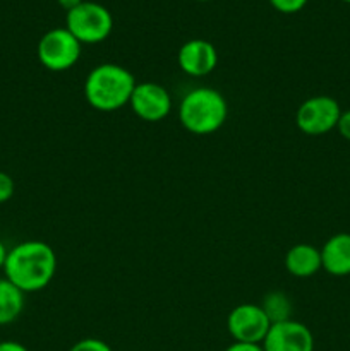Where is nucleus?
<instances>
[{
	"label": "nucleus",
	"instance_id": "obj_8",
	"mask_svg": "<svg viewBox=\"0 0 350 351\" xmlns=\"http://www.w3.org/2000/svg\"><path fill=\"white\" fill-rule=\"evenodd\" d=\"M130 110L144 122H160L172 112V96L158 82H137L130 95Z\"/></svg>",
	"mask_w": 350,
	"mask_h": 351
},
{
	"label": "nucleus",
	"instance_id": "obj_13",
	"mask_svg": "<svg viewBox=\"0 0 350 351\" xmlns=\"http://www.w3.org/2000/svg\"><path fill=\"white\" fill-rule=\"evenodd\" d=\"M24 295L7 278H0V326L10 324L23 314Z\"/></svg>",
	"mask_w": 350,
	"mask_h": 351
},
{
	"label": "nucleus",
	"instance_id": "obj_4",
	"mask_svg": "<svg viewBox=\"0 0 350 351\" xmlns=\"http://www.w3.org/2000/svg\"><path fill=\"white\" fill-rule=\"evenodd\" d=\"M65 27L79 43H102L113 29V17L106 7L96 2H82L69 10Z\"/></svg>",
	"mask_w": 350,
	"mask_h": 351
},
{
	"label": "nucleus",
	"instance_id": "obj_9",
	"mask_svg": "<svg viewBox=\"0 0 350 351\" xmlns=\"http://www.w3.org/2000/svg\"><path fill=\"white\" fill-rule=\"evenodd\" d=\"M261 346L264 351H314V336L305 324L288 319L271 324Z\"/></svg>",
	"mask_w": 350,
	"mask_h": 351
},
{
	"label": "nucleus",
	"instance_id": "obj_10",
	"mask_svg": "<svg viewBox=\"0 0 350 351\" xmlns=\"http://www.w3.org/2000/svg\"><path fill=\"white\" fill-rule=\"evenodd\" d=\"M178 67L191 77H205L218 65V51L208 40L194 38L185 41L177 53Z\"/></svg>",
	"mask_w": 350,
	"mask_h": 351
},
{
	"label": "nucleus",
	"instance_id": "obj_15",
	"mask_svg": "<svg viewBox=\"0 0 350 351\" xmlns=\"http://www.w3.org/2000/svg\"><path fill=\"white\" fill-rule=\"evenodd\" d=\"M69 351H113L105 341L96 338H84L71 346Z\"/></svg>",
	"mask_w": 350,
	"mask_h": 351
},
{
	"label": "nucleus",
	"instance_id": "obj_22",
	"mask_svg": "<svg viewBox=\"0 0 350 351\" xmlns=\"http://www.w3.org/2000/svg\"><path fill=\"white\" fill-rule=\"evenodd\" d=\"M7 254H9V250H7V247L3 245V242L0 240V269H3V264H5Z\"/></svg>",
	"mask_w": 350,
	"mask_h": 351
},
{
	"label": "nucleus",
	"instance_id": "obj_2",
	"mask_svg": "<svg viewBox=\"0 0 350 351\" xmlns=\"http://www.w3.org/2000/svg\"><path fill=\"white\" fill-rule=\"evenodd\" d=\"M136 77L119 64H100L84 81V98L98 112H115L129 105Z\"/></svg>",
	"mask_w": 350,
	"mask_h": 351
},
{
	"label": "nucleus",
	"instance_id": "obj_18",
	"mask_svg": "<svg viewBox=\"0 0 350 351\" xmlns=\"http://www.w3.org/2000/svg\"><path fill=\"white\" fill-rule=\"evenodd\" d=\"M336 130H338L343 139L350 141V110H345V112L342 110V115H340L338 123H336Z\"/></svg>",
	"mask_w": 350,
	"mask_h": 351
},
{
	"label": "nucleus",
	"instance_id": "obj_17",
	"mask_svg": "<svg viewBox=\"0 0 350 351\" xmlns=\"http://www.w3.org/2000/svg\"><path fill=\"white\" fill-rule=\"evenodd\" d=\"M14 189H16V185H14L12 177L5 171H0V204H3V202L12 197Z\"/></svg>",
	"mask_w": 350,
	"mask_h": 351
},
{
	"label": "nucleus",
	"instance_id": "obj_20",
	"mask_svg": "<svg viewBox=\"0 0 350 351\" xmlns=\"http://www.w3.org/2000/svg\"><path fill=\"white\" fill-rule=\"evenodd\" d=\"M0 351H30L24 345L17 341H0Z\"/></svg>",
	"mask_w": 350,
	"mask_h": 351
},
{
	"label": "nucleus",
	"instance_id": "obj_21",
	"mask_svg": "<svg viewBox=\"0 0 350 351\" xmlns=\"http://www.w3.org/2000/svg\"><path fill=\"white\" fill-rule=\"evenodd\" d=\"M57 2H58V5L65 10V12H69V10L75 9V7H78L79 3L84 2V0H57Z\"/></svg>",
	"mask_w": 350,
	"mask_h": 351
},
{
	"label": "nucleus",
	"instance_id": "obj_16",
	"mask_svg": "<svg viewBox=\"0 0 350 351\" xmlns=\"http://www.w3.org/2000/svg\"><path fill=\"white\" fill-rule=\"evenodd\" d=\"M271 7L281 14H295L302 10L307 3V0H270Z\"/></svg>",
	"mask_w": 350,
	"mask_h": 351
},
{
	"label": "nucleus",
	"instance_id": "obj_14",
	"mask_svg": "<svg viewBox=\"0 0 350 351\" xmlns=\"http://www.w3.org/2000/svg\"><path fill=\"white\" fill-rule=\"evenodd\" d=\"M266 315L270 317L271 324L281 321H288L292 314V304L288 300L287 295L280 293V291H273V293L266 295L264 304L261 305Z\"/></svg>",
	"mask_w": 350,
	"mask_h": 351
},
{
	"label": "nucleus",
	"instance_id": "obj_12",
	"mask_svg": "<svg viewBox=\"0 0 350 351\" xmlns=\"http://www.w3.org/2000/svg\"><path fill=\"white\" fill-rule=\"evenodd\" d=\"M285 267L295 278H311L323 269L321 250L311 243H297L285 254Z\"/></svg>",
	"mask_w": 350,
	"mask_h": 351
},
{
	"label": "nucleus",
	"instance_id": "obj_6",
	"mask_svg": "<svg viewBox=\"0 0 350 351\" xmlns=\"http://www.w3.org/2000/svg\"><path fill=\"white\" fill-rule=\"evenodd\" d=\"M342 108L338 101L328 95L311 96L295 113V125L305 136H323L336 129Z\"/></svg>",
	"mask_w": 350,
	"mask_h": 351
},
{
	"label": "nucleus",
	"instance_id": "obj_23",
	"mask_svg": "<svg viewBox=\"0 0 350 351\" xmlns=\"http://www.w3.org/2000/svg\"><path fill=\"white\" fill-rule=\"evenodd\" d=\"M198 2H209V0H198Z\"/></svg>",
	"mask_w": 350,
	"mask_h": 351
},
{
	"label": "nucleus",
	"instance_id": "obj_5",
	"mask_svg": "<svg viewBox=\"0 0 350 351\" xmlns=\"http://www.w3.org/2000/svg\"><path fill=\"white\" fill-rule=\"evenodd\" d=\"M38 60L51 72H64L74 67L81 57V43L69 33L67 27L47 31L38 41Z\"/></svg>",
	"mask_w": 350,
	"mask_h": 351
},
{
	"label": "nucleus",
	"instance_id": "obj_7",
	"mask_svg": "<svg viewBox=\"0 0 350 351\" xmlns=\"http://www.w3.org/2000/svg\"><path fill=\"white\" fill-rule=\"evenodd\" d=\"M271 328V321L257 304H240L230 311L226 329L233 341L261 345Z\"/></svg>",
	"mask_w": 350,
	"mask_h": 351
},
{
	"label": "nucleus",
	"instance_id": "obj_1",
	"mask_svg": "<svg viewBox=\"0 0 350 351\" xmlns=\"http://www.w3.org/2000/svg\"><path fill=\"white\" fill-rule=\"evenodd\" d=\"M57 271V256L51 245L41 240H26L7 254L3 273L23 293H34L50 285Z\"/></svg>",
	"mask_w": 350,
	"mask_h": 351
},
{
	"label": "nucleus",
	"instance_id": "obj_11",
	"mask_svg": "<svg viewBox=\"0 0 350 351\" xmlns=\"http://www.w3.org/2000/svg\"><path fill=\"white\" fill-rule=\"evenodd\" d=\"M323 269L331 276H349L350 274V233L340 232L329 237L321 247Z\"/></svg>",
	"mask_w": 350,
	"mask_h": 351
},
{
	"label": "nucleus",
	"instance_id": "obj_19",
	"mask_svg": "<svg viewBox=\"0 0 350 351\" xmlns=\"http://www.w3.org/2000/svg\"><path fill=\"white\" fill-rule=\"evenodd\" d=\"M223 351H264L261 345H249V343H237L233 341L232 345L226 346Z\"/></svg>",
	"mask_w": 350,
	"mask_h": 351
},
{
	"label": "nucleus",
	"instance_id": "obj_3",
	"mask_svg": "<svg viewBox=\"0 0 350 351\" xmlns=\"http://www.w3.org/2000/svg\"><path fill=\"white\" fill-rule=\"evenodd\" d=\"M229 119L225 96L213 88L191 89L178 105L182 127L196 136H208L223 127Z\"/></svg>",
	"mask_w": 350,
	"mask_h": 351
},
{
	"label": "nucleus",
	"instance_id": "obj_24",
	"mask_svg": "<svg viewBox=\"0 0 350 351\" xmlns=\"http://www.w3.org/2000/svg\"><path fill=\"white\" fill-rule=\"evenodd\" d=\"M342 2H347V3H350V0H342Z\"/></svg>",
	"mask_w": 350,
	"mask_h": 351
}]
</instances>
